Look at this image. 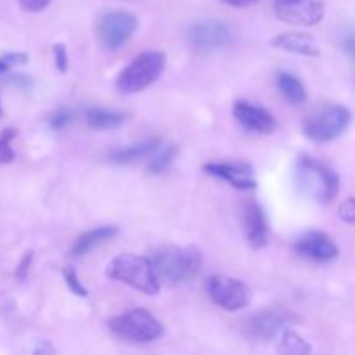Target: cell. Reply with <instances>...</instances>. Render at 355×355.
<instances>
[{"mask_svg": "<svg viewBox=\"0 0 355 355\" xmlns=\"http://www.w3.org/2000/svg\"><path fill=\"white\" fill-rule=\"evenodd\" d=\"M295 179L298 189L319 203H331L340 191L338 173L331 166L309 155H302L298 158Z\"/></svg>", "mask_w": 355, "mask_h": 355, "instance_id": "6da1fadb", "label": "cell"}, {"mask_svg": "<svg viewBox=\"0 0 355 355\" xmlns=\"http://www.w3.org/2000/svg\"><path fill=\"white\" fill-rule=\"evenodd\" d=\"M201 252L196 246H163L156 250L151 257L153 267L159 279L170 284H179L189 281L201 269Z\"/></svg>", "mask_w": 355, "mask_h": 355, "instance_id": "7a4b0ae2", "label": "cell"}, {"mask_svg": "<svg viewBox=\"0 0 355 355\" xmlns=\"http://www.w3.org/2000/svg\"><path fill=\"white\" fill-rule=\"evenodd\" d=\"M106 276L118 283L128 284L144 295L159 293V277L153 267L151 259L146 257L132 255V253L114 257L107 263Z\"/></svg>", "mask_w": 355, "mask_h": 355, "instance_id": "3957f363", "label": "cell"}, {"mask_svg": "<svg viewBox=\"0 0 355 355\" xmlns=\"http://www.w3.org/2000/svg\"><path fill=\"white\" fill-rule=\"evenodd\" d=\"M166 58L159 51H146L132 59L120 71L116 78V89L120 94L132 96L148 89L165 71Z\"/></svg>", "mask_w": 355, "mask_h": 355, "instance_id": "277c9868", "label": "cell"}, {"mask_svg": "<svg viewBox=\"0 0 355 355\" xmlns=\"http://www.w3.org/2000/svg\"><path fill=\"white\" fill-rule=\"evenodd\" d=\"M107 328L116 338L134 343H149L163 336V326L146 309H132L107 322Z\"/></svg>", "mask_w": 355, "mask_h": 355, "instance_id": "5b68a950", "label": "cell"}, {"mask_svg": "<svg viewBox=\"0 0 355 355\" xmlns=\"http://www.w3.org/2000/svg\"><path fill=\"white\" fill-rule=\"evenodd\" d=\"M350 121H352V113L349 107L342 104H333L305 118L302 130L309 141L326 144L338 139L349 128Z\"/></svg>", "mask_w": 355, "mask_h": 355, "instance_id": "8992f818", "label": "cell"}, {"mask_svg": "<svg viewBox=\"0 0 355 355\" xmlns=\"http://www.w3.org/2000/svg\"><path fill=\"white\" fill-rule=\"evenodd\" d=\"M139 19L135 14L123 9L107 10V12L101 14L99 19H97L96 33L101 45L106 51L116 52L123 45H127V42L135 33Z\"/></svg>", "mask_w": 355, "mask_h": 355, "instance_id": "52a82bcc", "label": "cell"}, {"mask_svg": "<svg viewBox=\"0 0 355 355\" xmlns=\"http://www.w3.org/2000/svg\"><path fill=\"white\" fill-rule=\"evenodd\" d=\"M207 291L211 300L227 312H238L248 305V288L234 277L215 274L207 281Z\"/></svg>", "mask_w": 355, "mask_h": 355, "instance_id": "ba28073f", "label": "cell"}, {"mask_svg": "<svg viewBox=\"0 0 355 355\" xmlns=\"http://www.w3.org/2000/svg\"><path fill=\"white\" fill-rule=\"evenodd\" d=\"M274 12L283 23L315 26L326 12L324 0H274Z\"/></svg>", "mask_w": 355, "mask_h": 355, "instance_id": "9c48e42d", "label": "cell"}, {"mask_svg": "<svg viewBox=\"0 0 355 355\" xmlns=\"http://www.w3.org/2000/svg\"><path fill=\"white\" fill-rule=\"evenodd\" d=\"M187 40L198 52L220 51L232 42V30L224 21H200V23L191 26Z\"/></svg>", "mask_w": 355, "mask_h": 355, "instance_id": "30bf717a", "label": "cell"}, {"mask_svg": "<svg viewBox=\"0 0 355 355\" xmlns=\"http://www.w3.org/2000/svg\"><path fill=\"white\" fill-rule=\"evenodd\" d=\"M203 172L238 191H253L257 187L255 170L246 162H208L203 165Z\"/></svg>", "mask_w": 355, "mask_h": 355, "instance_id": "8fae6325", "label": "cell"}, {"mask_svg": "<svg viewBox=\"0 0 355 355\" xmlns=\"http://www.w3.org/2000/svg\"><path fill=\"white\" fill-rule=\"evenodd\" d=\"M295 252L304 259L318 263H326L340 255L336 243L322 231H309L295 241Z\"/></svg>", "mask_w": 355, "mask_h": 355, "instance_id": "7c38bea8", "label": "cell"}, {"mask_svg": "<svg viewBox=\"0 0 355 355\" xmlns=\"http://www.w3.org/2000/svg\"><path fill=\"white\" fill-rule=\"evenodd\" d=\"M232 113H234L239 125H241L245 130L252 132V134H272L277 127L276 118H274L266 107L257 106V104L248 103V101H238V103L232 106Z\"/></svg>", "mask_w": 355, "mask_h": 355, "instance_id": "4fadbf2b", "label": "cell"}, {"mask_svg": "<svg viewBox=\"0 0 355 355\" xmlns=\"http://www.w3.org/2000/svg\"><path fill=\"white\" fill-rule=\"evenodd\" d=\"M286 322L288 314L277 309H266L246 319L245 333L250 338L259 340V342H269L277 333L283 331Z\"/></svg>", "mask_w": 355, "mask_h": 355, "instance_id": "5bb4252c", "label": "cell"}, {"mask_svg": "<svg viewBox=\"0 0 355 355\" xmlns=\"http://www.w3.org/2000/svg\"><path fill=\"white\" fill-rule=\"evenodd\" d=\"M243 225H245L246 239L252 248H263L269 241V224H267L266 211L257 201H250L243 207Z\"/></svg>", "mask_w": 355, "mask_h": 355, "instance_id": "9a60e30c", "label": "cell"}, {"mask_svg": "<svg viewBox=\"0 0 355 355\" xmlns=\"http://www.w3.org/2000/svg\"><path fill=\"white\" fill-rule=\"evenodd\" d=\"M270 45L279 51L305 55V58H318L321 54L314 37L309 33H302V31H288V33L277 35L272 38Z\"/></svg>", "mask_w": 355, "mask_h": 355, "instance_id": "2e32d148", "label": "cell"}, {"mask_svg": "<svg viewBox=\"0 0 355 355\" xmlns=\"http://www.w3.org/2000/svg\"><path fill=\"white\" fill-rule=\"evenodd\" d=\"M162 148V141L159 139H146V141L139 142V144H132L128 148L114 149L110 153L107 159L114 165H128V163H135L139 159H144L146 156H151L153 153L158 151Z\"/></svg>", "mask_w": 355, "mask_h": 355, "instance_id": "e0dca14e", "label": "cell"}, {"mask_svg": "<svg viewBox=\"0 0 355 355\" xmlns=\"http://www.w3.org/2000/svg\"><path fill=\"white\" fill-rule=\"evenodd\" d=\"M116 234H118V229L114 227V225H103V227L90 229V231L83 232V234L76 239L75 245L71 246V255L85 257L87 253L96 250L97 246L103 245V243L113 239Z\"/></svg>", "mask_w": 355, "mask_h": 355, "instance_id": "ac0fdd59", "label": "cell"}, {"mask_svg": "<svg viewBox=\"0 0 355 355\" xmlns=\"http://www.w3.org/2000/svg\"><path fill=\"white\" fill-rule=\"evenodd\" d=\"M85 120L94 130H113L127 121V114L106 107H89L85 111Z\"/></svg>", "mask_w": 355, "mask_h": 355, "instance_id": "d6986e66", "label": "cell"}, {"mask_svg": "<svg viewBox=\"0 0 355 355\" xmlns=\"http://www.w3.org/2000/svg\"><path fill=\"white\" fill-rule=\"evenodd\" d=\"M276 83L279 92L283 94L284 99L291 104H304L307 101V90H305L304 83L300 82V78L291 73L279 71L276 76Z\"/></svg>", "mask_w": 355, "mask_h": 355, "instance_id": "ffe728a7", "label": "cell"}, {"mask_svg": "<svg viewBox=\"0 0 355 355\" xmlns=\"http://www.w3.org/2000/svg\"><path fill=\"white\" fill-rule=\"evenodd\" d=\"M277 352L281 355H311L312 347L297 331H293V329H284L279 343H277Z\"/></svg>", "mask_w": 355, "mask_h": 355, "instance_id": "44dd1931", "label": "cell"}, {"mask_svg": "<svg viewBox=\"0 0 355 355\" xmlns=\"http://www.w3.org/2000/svg\"><path fill=\"white\" fill-rule=\"evenodd\" d=\"M179 155V148L173 144L165 146V148H159L158 151L153 153V158L148 163V172L151 175H159V173L165 172L170 165L173 163V159Z\"/></svg>", "mask_w": 355, "mask_h": 355, "instance_id": "7402d4cb", "label": "cell"}, {"mask_svg": "<svg viewBox=\"0 0 355 355\" xmlns=\"http://www.w3.org/2000/svg\"><path fill=\"white\" fill-rule=\"evenodd\" d=\"M62 279H64L66 286L69 288V291L71 293H75L76 297H82V298H87V288L83 286L82 281L78 279V274H76L75 267L71 266H66L64 269H62Z\"/></svg>", "mask_w": 355, "mask_h": 355, "instance_id": "603a6c76", "label": "cell"}, {"mask_svg": "<svg viewBox=\"0 0 355 355\" xmlns=\"http://www.w3.org/2000/svg\"><path fill=\"white\" fill-rule=\"evenodd\" d=\"M28 62V54L26 52H3L0 55V76L6 75L7 71H10L16 66H23Z\"/></svg>", "mask_w": 355, "mask_h": 355, "instance_id": "cb8c5ba5", "label": "cell"}, {"mask_svg": "<svg viewBox=\"0 0 355 355\" xmlns=\"http://www.w3.org/2000/svg\"><path fill=\"white\" fill-rule=\"evenodd\" d=\"M73 116H75V114H73L71 110H68V107H59V110H55L54 113L49 116V127H51L52 130H64V128L73 121Z\"/></svg>", "mask_w": 355, "mask_h": 355, "instance_id": "d4e9b609", "label": "cell"}, {"mask_svg": "<svg viewBox=\"0 0 355 355\" xmlns=\"http://www.w3.org/2000/svg\"><path fill=\"white\" fill-rule=\"evenodd\" d=\"M52 54H54V62L55 68L61 73L68 71V49H66L64 44H55L52 47Z\"/></svg>", "mask_w": 355, "mask_h": 355, "instance_id": "484cf974", "label": "cell"}, {"mask_svg": "<svg viewBox=\"0 0 355 355\" xmlns=\"http://www.w3.org/2000/svg\"><path fill=\"white\" fill-rule=\"evenodd\" d=\"M338 217L347 224H355V198H347L338 207Z\"/></svg>", "mask_w": 355, "mask_h": 355, "instance_id": "4316f807", "label": "cell"}, {"mask_svg": "<svg viewBox=\"0 0 355 355\" xmlns=\"http://www.w3.org/2000/svg\"><path fill=\"white\" fill-rule=\"evenodd\" d=\"M33 252H26L23 255V259L19 260V266L16 267V279L17 281H24L30 274L31 263H33Z\"/></svg>", "mask_w": 355, "mask_h": 355, "instance_id": "83f0119b", "label": "cell"}, {"mask_svg": "<svg viewBox=\"0 0 355 355\" xmlns=\"http://www.w3.org/2000/svg\"><path fill=\"white\" fill-rule=\"evenodd\" d=\"M7 83L12 87H16V89L23 90V92H30L35 85L33 80L26 75H12L9 80H7Z\"/></svg>", "mask_w": 355, "mask_h": 355, "instance_id": "f1b7e54d", "label": "cell"}, {"mask_svg": "<svg viewBox=\"0 0 355 355\" xmlns=\"http://www.w3.org/2000/svg\"><path fill=\"white\" fill-rule=\"evenodd\" d=\"M17 3L26 12H40L51 3V0H17Z\"/></svg>", "mask_w": 355, "mask_h": 355, "instance_id": "f546056e", "label": "cell"}, {"mask_svg": "<svg viewBox=\"0 0 355 355\" xmlns=\"http://www.w3.org/2000/svg\"><path fill=\"white\" fill-rule=\"evenodd\" d=\"M14 158H16V155H14V149L10 148V141L0 137V165L10 163Z\"/></svg>", "mask_w": 355, "mask_h": 355, "instance_id": "4dcf8cb0", "label": "cell"}, {"mask_svg": "<svg viewBox=\"0 0 355 355\" xmlns=\"http://www.w3.org/2000/svg\"><path fill=\"white\" fill-rule=\"evenodd\" d=\"M340 44H342V49L350 55V58L355 59V31L349 30L342 35L340 38Z\"/></svg>", "mask_w": 355, "mask_h": 355, "instance_id": "1f68e13d", "label": "cell"}, {"mask_svg": "<svg viewBox=\"0 0 355 355\" xmlns=\"http://www.w3.org/2000/svg\"><path fill=\"white\" fill-rule=\"evenodd\" d=\"M30 355H54V347H52L51 342L42 340V342H38L35 345V349L31 350Z\"/></svg>", "mask_w": 355, "mask_h": 355, "instance_id": "d6a6232c", "label": "cell"}, {"mask_svg": "<svg viewBox=\"0 0 355 355\" xmlns=\"http://www.w3.org/2000/svg\"><path fill=\"white\" fill-rule=\"evenodd\" d=\"M220 2L229 7H238V9H243V7L253 6V3H257L259 0H220Z\"/></svg>", "mask_w": 355, "mask_h": 355, "instance_id": "836d02e7", "label": "cell"}, {"mask_svg": "<svg viewBox=\"0 0 355 355\" xmlns=\"http://www.w3.org/2000/svg\"><path fill=\"white\" fill-rule=\"evenodd\" d=\"M0 116H2V104H0Z\"/></svg>", "mask_w": 355, "mask_h": 355, "instance_id": "e575fe53", "label": "cell"}]
</instances>
